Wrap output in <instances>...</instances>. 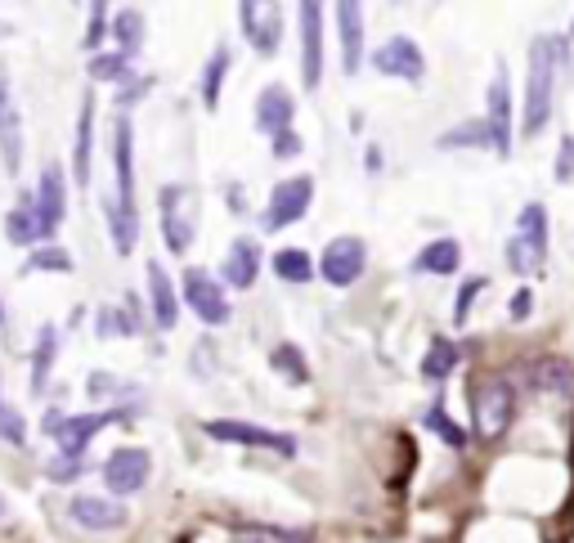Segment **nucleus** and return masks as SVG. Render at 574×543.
I'll list each match as a JSON object with an SVG mask.
<instances>
[{
    "label": "nucleus",
    "instance_id": "393cba45",
    "mask_svg": "<svg viewBox=\"0 0 574 543\" xmlns=\"http://www.w3.org/2000/svg\"><path fill=\"white\" fill-rule=\"evenodd\" d=\"M6 238H10L14 247H41V243H45V230H41L36 198H32V193H19V202L6 212Z\"/></svg>",
    "mask_w": 574,
    "mask_h": 543
},
{
    "label": "nucleus",
    "instance_id": "0eeeda50",
    "mask_svg": "<svg viewBox=\"0 0 574 543\" xmlns=\"http://www.w3.org/2000/svg\"><path fill=\"white\" fill-rule=\"evenodd\" d=\"M485 126H489V140H493V153L498 158H512L517 149V99H512V73L508 63H493V77L485 86Z\"/></svg>",
    "mask_w": 574,
    "mask_h": 543
},
{
    "label": "nucleus",
    "instance_id": "1a4fd4ad",
    "mask_svg": "<svg viewBox=\"0 0 574 543\" xmlns=\"http://www.w3.org/2000/svg\"><path fill=\"white\" fill-rule=\"evenodd\" d=\"M297 36H301V86L315 95L323 86V54H328V19L323 0H297Z\"/></svg>",
    "mask_w": 574,
    "mask_h": 543
},
{
    "label": "nucleus",
    "instance_id": "f704fd0d",
    "mask_svg": "<svg viewBox=\"0 0 574 543\" xmlns=\"http://www.w3.org/2000/svg\"><path fill=\"white\" fill-rule=\"evenodd\" d=\"M426 427L436 432V436H440V440H445L449 449H467V432H463V427H458V423H454V418L445 414V404H440V400H436V404H431V409H426Z\"/></svg>",
    "mask_w": 574,
    "mask_h": 543
},
{
    "label": "nucleus",
    "instance_id": "a18cd8bd",
    "mask_svg": "<svg viewBox=\"0 0 574 543\" xmlns=\"http://www.w3.org/2000/svg\"><path fill=\"white\" fill-rule=\"evenodd\" d=\"M0 323H6V301H0Z\"/></svg>",
    "mask_w": 574,
    "mask_h": 543
},
{
    "label": "nucleus",
    "instance_id": "ddd939ff",
    "mask_svg": "<svg viewBox=\"0 0 574 543\" xmlns=\"http://www.w3.org/2000/svg\"><path fill=\"white\" fill-rule=\"evenodd\" d=\"M369 63H373L378 77H391V82H408V86L426 82V54H422V45L413 36H386L369 54Z\"/></svg>",
    "mask_w": 574,
    "mask_h": 543
},
{
    "label": "nucleus",
    "instance_id": "423d86ee",
    "mask_svg": "<svg viewBox=\"0 0 574 543\" xmlns=\"http://www.w3.org/2000/svg\"><path fill=\"white\" fill-rule=\"evenodd\" d=\"M180 301H184V310H189L198 323H206V328H225L230 315H234L225 279L211 275V269H202V265H189L184 275H180Z\"/></svg>",
    "mask_w": 574,
    "mask_h": 543
},
{
    "label": "nucleus",
    "instance_id": "f03ea898",
    "mask_svg": "<svg viewBox=\"0 0 574 543\" xmlns=\"http://www.w3.org/2000/svg\"><path fill=\"white\" fill-rule=\"evenodd\" d=\"M561 54H565V41H556V36L530 41V67H525V91H521V140H539L556 117Z\"/></svg>",
    "mask_w": 574,
    "mask_h": 543
},
{
    "label": "nucleus",
    "instance_id": "a19ab883",
    "mask_svg": "<svg viewBox=\"0 0 574 543\" xmlns=\"http://www.w3.org/2000/svg\"><path fill=\"white\" fill-rule=\"evenodd\" d=\"M269 153H274L278 162H293V158L306 153V140H301L297 130H283V135H274V140H269Z\"/></svg>",
    "mask_w": 574,
    "mask_h": 543
},
{
    "label": "nucleus",
    "instance_id": "aec40b11",
    "mask_svg": "<svg viewBox=\"0 0 574 543\" xmlns=\"http://www.w3.org/2000/svg\"><path fill=\"white\" fill-rule=\"evenodd\" d=\"M144 279H149V319H153V328L171 332V328L180 323V310H184V301H180V284L162 269V260H149V269H144Z\"/></svg>",
    "mask_w": 574,
    "mask_h": 543
},
{
    "label": "nucleus",
    "instance_id": "6e6552de",
    "mask_svg": "<svg viewBox=\"0 0 574 543\" xmlns=\"http://www.w3.org/2000/svg\"><path fill=\"white\" fill-rule=\"evenodd\" d=\"M310 202H315V175L301 171V175H287L269 189V202H265V212H261V230L265 234H283V230H293L310 216Z\"/></svg>",
    "mask_w": 574,
    "mask_h": 543
},
{
    "label": "nucleus",
    "instance_id": "473e14b6",
    "mask_svg": "<svg viewBox=\"0 0 574 543\" xmlns=\"http://www.w3.org/2000/svg\"><path fill=\"white\" fill-rule=\"evenodd\" d=\"M59 360V332L45 323L41 332H36V351H32V391L41 395L45 391V382H50V364Z\"/></svg>",
    "mask_w": 574,
    "mask_h": 543
},
{
    "label": "nucleus",
    "instance_id": "c9c22d12",
    "mask_svg": "<svg viewBox=\"0 0 574 543\" xmlns=\"http://www.w3.org/2000/svg\"><path fill=\"white\" fill-rule=\"evenodd\" d=\"M0 440H6V445H28V418L6 400V391H0Z\"/></svg>",
    "mask_w": 574,
    "mask_h": 543
},
{
    "label": "nucleus",
    "instance_id": "39448f33",
    "mask_svg": "<svg viewBox=\"0 0 574 543\" xmlns=\"http://www.w3.org/2000/svg\"><path fill=\"white\" fill-rule=\"evenodd\" d=\"M548 207L543 202H525L521 216H517V234L508 238V269L517 279H534L543 275V265H548Z\"/></svg>",
    "mask_w": 574,
    "mask_h": 543
},
{
    "label": "nucleus",
    "instance_id": "79ce46f5",
    "mask_svg": "<svg viewBox=\"0 0 574 543\" xmlns=\"http://www.w3.org/2000/svg\"><path fill=\"white\" fill-rule=\"evenodd\" d=\"M50 471V481H72V477H82V458H67V454H54V462L45 467Z\"/></svg>",
    "mask_w": 574,
    "mask_h": 543
},
{
    "label": "nucleus",
    "instance_id": "412c9836",
    "mask_svg": "<svg viewBox=\"0 0 574 543\" xmlns=\"http://www.w3.org/2000/svg\"><path fill=\"white\" fill-rule=\"evenodd\" d=\"M91 175H95V91L82 95L77 135H72V184L91 189Z\"/></svg>",
    "mask_w": 574,
    "mask_h": 543
},
{
    "label": "nucleus",
    "instance_id": "b1692460",
    "mask_svg": "<svg viewBox=\"0 0 574 543\" xmlns=\"http://www.w3.org/2000/svg\"><path fill=\"white\" fill-rule=\"evenodd\" d=\"M0 162L10 175L23 171V117L10 99V91H0Z\"/></svg>",
    "mask_w": 574,
    "mask_h": 543
},
{
    "label": "nucleus",
    "instance_id": "9b49d317",
    "mask_svg": "<svg viewBox=\"0 0 574 543\" xmlns=\"http://www.w3.org/2000/svg\"><path fill=\"white\" fill-rule=\"evenodd\" d=\"M364 265H369V247L359 234H337L323 256H319V279L328 288H354L359 279H364Z\"/></svg>",
    "mask_w": 574,
    "mask_h": 543
},
{
    "label": "nucleus",
    "instance_id": "2f4dec72",
    "mask_svg": "<svg viewBox=\"0 0 574 543\" xmlns=\"http://www.w3.org/2000/svg\"><path fill=\"white\" fill-rule=\"evenodd\" d=\"M269 369L283 373L293 386H306V382H310V364H306L301 347H293V342H278V347L269 351Z\"/></svg>",
    "mask_w": 574,
    "mask_h": 543
},
{
    "label": "nucleus",
    "instance_id": "58836bf2",
    "mask_svg": "<svg viewBox=\"0 0 574 543\" xmlns=\"http://www.w3.org/2000/svg\"><path fill=\"white\" fill-rule=\"evenodd\" d=\"M99 332L104 337H135L139 332V319L130 315V310H99Z\"/></svg>",
    "mask_w": 574,
    "mask_h": 543
},
{
    "label": "nucleus",
    "instance_id": "4c0bfd02",
    "mask_svg": "<svg viewBox=\"0 0 574 543\" xmlns=\"http://www.w3.org/2000/svg\"><path fill=\"white\" fill-rule=\"evenodd\" d=\"M28 269H72V256L59 247V243H41V247H32V260H28Z\"/></svg>",
    "mask_w": 574,
    "mask_h": 543
},
{
    "label": "nucleus",
    "instance_id": "a878e982",
    "mask_svg": "<svg viewBox=\"0 0 574 543\" xmlns=\"http://www.w3.org/2000/svg\"><path fill=\"white\" fill-rule=\"evenodd\" d=\"M530 386L543 395H570L574 391V364L561 355H543L530 364Z\"/></svg>",
    "mask_w": 574,
    "mask_h": 543
},
{
    "label": "nucleus",
    "instance_id": "37998d69",
    "mask_svg": "<svg viewBox=\"0 0 574 543\" xmlns=\"http://www.w3.org/2000/svg\"><path fill=\"white\" fill-rule=\"evenodd\" d=\"M530 310H534V288H517L512 301H508V319H512V323H525Z\"/></svg>",
    "mask_w": 574,
    "mask_h": 543
},
{
    "label": "nucleus",
    "instance_id": "7c9ffc66",
    "mask_svg": "<svg viewBox=\"0 0 574 543\" xmlns=\"http://www.w3.org/2000/svg\"><path fill=\"white\" fill-rule=\"evenodd\" d=\"M108 36L117 41V50H121V54L139 58V50H144V14H139V10H117V14H113V32H108Z\"/></svg>",
    "mask_w": 574,
    "mask_h": 543
},
{
    "label": "nucleus",
    "instance_id": "4be33fe9",
    "mask_svg": "<svg viewBox=\"0 0 574 543\" xmlns=\"http://www.w3.org/2000/svg\"><path fill=\"white\" fill-rule=\"evenodd\" d=\"M230 67H234V50L221 41L211 54H206V63L198 67V99H202V108L206 113H215L221 108V95H225V82H230Z\"/></svg>",
    "mask_w": 574,
    "mask_h": 543
},
{
    "label": "nucleus",
    "instance_id": "6ab92c4d",
    "mask_svg": "<svg viewBox=\"0 0 574 543\" xmlns=\"http://www.w3.org/2000/svg\"><path fill=\"white\" fill-rule=\"evenodd\" d=\"M252 121H256V130L265 135V140H274V135H283V130H293V121H297V99H293V91H287L283 82H269V86L256 95Z\"/></svg>",
    "mask_w": 574,
    "mask_h": 543
},
{
    "label": "nucleus",
    "instance_id": "5701e85b",
    "mask_svg": "<svg viewBox=\"0 0 574 543\" xmlns=\"http://www.w3.org/2000/svg\"><path fill=\"white\" fill-rule=\"evenodd\" d=\"M463 269V243L458 238H431L417 256H413V275H436L449 279Z\"/></svg>",
    "mask_w": 574,
    "mask_h": 543
},
{
    "label": "nucleus",
    "instance_id": "49530a36",
    "mask_svg": "<svg viewBox=\"0 0 574 543\" xmlns=\"http://www.w3.org/2000/svg\"><path fill=\"white\" fill-rule=\"evenodd\" d=\"M0 517H6V499H0Z\"/></svg>",
    "mask_w": 574,
    "mask_h": 543
},
{
    "label": "nucleus",
    "instance_id": "bb28decb",
    "mask_svg": "<svg viewBox=\"0 0 574 543\" xmlns=\"http://www.w3.org/2000/svg\"><path fill=\"white\" fill-rule=\"evenodd\" d=\"M269 269H274V279H283V284H310L319 275V260L306 247H278L269 256Z\"/></svg>",
    "mask_w": 574,
    "mask_h": 543
},
{
    "label": "nucleus",
    "instance_id": "2eb2a0df",
    "mask_svg": "<svg viewBox=\"0 0 574 543\" xmlns=\"http://www.w3.org/2000/svg\"><path fill=\"white\" fill-rule=\"evenodd\" d=\"M67 175H72L67 167L45 162L41 175H36V189H32L36 216H41V230H45V243L59 238V230H63V221H67Z\"/></svg>",
    "mask_w": 574,
    "mask_h": 543
},
{
    "label": "nucleus",
    "instance_id": "c85d7f7f",
    "mask_svg": "<svg viewBox=\"0 0 574 543\" xmlns=\"http://www.w3.org/2000/svg\"><path fill=\"white\" fill-rule=\"evenodd\" d=\"M458 342H449V337H436L431 342V351L422 355V377L426 382H449L454 377V369H458Z\"/></svg>",
    "mask_w": 574,
    "mask_h": 543
},
{
    "label": "nucleus",
    "instance_id": "9d476101",
    "mask_svg": "<svg viewBox=\"0 0 574 543\" xmlns=\"http://www.w3.org/2000/svg\"><path fill=\"white\" fill-rule=\"evenodd\" d=\"M202 432L221 445H243V449H269L278 458H297V436L287 432H269L261 423H247V418H211L202 423Z\"/></svg>",
    "mask_w": 574,
    "mask_h": 543
},
{
    "label": "nucleus",
    "instance_id": "ea45409f",
    "mask_svg": "<svg viewBox=\"0 0 574 543\" xmlns=\"http://www.w3.org/2000/svg\"><path fill=\"white\" fill-rule=\"evenodd\" d=\"M552 175H556V184H570V180H574V135H561V140H556Z\"/></svg>",
    "mask_w": 574,
    "mask_h": 543
},
{
    "label": "nucleus",
    "instance_id": "c756f323",
    "mask_svg": "<svg viewBox=\"0 0 574 543\" xmlns=\"http://www.w3.org/2000/svg\"><path fill=\"white\" fill-rule=\"evenodd\" d=\"M436 145H440V149H493L485 117H471V121H458V126H449V130L440 135Z\"/></svg>",
    "mask_w": 574,
    "mask_h": 543
},
{
    "label": "nucleus",
    "instance_id": "f257e3e1",
    "mask_svg": "<svg viewBox=\"0 0 574 543\" xmlns=\"http://www.w3.org/2000/svg\"><path fill=\"white\" fill-rule=\"evenodd\" d=\"M104 221L113 234V252L130 256L139 243V207H135V126L126 108L113 117V193L104 198Z\"/></svg>",
    "mask_w": 574,
    "mask_h": 543
},
{
    "label": "nucleus",
    "instance_id": "c03bdc74",
    "mask_svg": "<svg viewBox=\"0 0 574 543\" xmlns=\"http://www.w3.org/2000/svg\"><path fill=\"white\" fill-rule=\"evenodd\" d=\"M265 6H269V0H238V28H252Z\"/></svg>",
    "mask_w": 574,
    "mask_h": 543
},
{
    "label": "nucleus",
    "instance_id": "f3484780",
    "mask_svg": "<svg viewBox=\"0 0 574 543\" xmlns=\"http://www.w3.org/2000/svg\"><path fill=\"white\" fill-rule=\"evenodd\" d=\"M261 265H265L261 243H256L252 234H238V238L225 247V260H221V269H215V275H221L225 288H234V292H252L256 279H261Z\"/></svg>",
    "mask_w": 574,
    "mask_h": 543
},
{
    "label": "nucleus",
    "instance_id": "4468645a",
    "mask_svg": "<svg viewBox=\"0 0 574 543\" xmlns=\"http://www.w3.org/2000/svg\"><path fill=\"white\" fill-rule=\"evenodd\" d=\"M332 32L341 41V73L354 77L364 67V45H369L364 0H332Z\"/></svg>",
    "mask_w": 574,
    "mask_h": 543
},
{
    "label": "nucleus",
    "instance_id": "f8f14e48",
    "mask_svg": "<svg viewBox=\"0 0 574 543\" xmlns=\"http://www.w3.org/2000/svg\"><path fill=\"white\" fill-rule=\"evenodd\" d=\"M149 477H153V454L144 449V445H121V449H113L108 462H104V490H108L113 499L139 494L144 486H149Z\"/></svg>",
    "mask_w": 574,
    "mask_h": 543
},
{
    "label": "nucleus",
    "instance_id": "cd10ccee",
    "mask_svg": "<svg viewBox=\"0 0 574 543\" xmlns=\"http://www.w3.org/2000/svg\"><path fill=\"white\" fill-rule=\"evenodd\" d=\"M91 82H108V86H126L135 77V58L121 54V50H95L91 63H86Z\"/></svg>",
    "mask_w": 574,
    "mask_h": 543
},
{
    "label": "nucleus",
    "instance_id": "de8ad7c7",
    "mask_svg": "<svg viewBox=\"0 0 574 543\" xmlns=\"http://www.w3.org/2000/svg\"><path fill=\"white\" fill-rule=\"evenodd\" d=\"M570 36H574V23H570Z\"/></svg>",
    "mask_w": 574,
    "mask_h": 543
},
{
    "label": "nucleus",
    "instance_id": "7ed1b4c3",
    "mask_svg": "<svg viewBox=\"0 0 574 543\" xmlns=\"http://www.w3.org/2000/svg\"><path fill=\"white\" fill-rule=\"evenodd\" d=\"M471 423L485 445L502 440L517 423V386L508 373H480L471 391Z\"/></svg>",
    "mask_w": 574,
    "mask_h": 543
},
{
    "label": "nucleus",
    "instance_id": "09e8293b",
    "mask_svg": "<svg viewBox=\"0 0 574 543\" xmlns=\"http://www.w3.org/2000/svg\"><path fill=\"white\" fill-rule=\"evenodd\" d=\"M0 91H6V82H0Z\"/></svg>",
    "mask_w": 574,
    "mask_h": 543
},
{
    "label": "nucleus",
    "instance_id": "a211bd4d",
    "mask_svg": "<svg viewBox=\"0 0 574 543\" xmlns=\"http://www.w3.org/2000/svg\"><path fill=\"white\" fill-rule=\"evenodd\" d=\"M67 517L77 521L82 530H91V534H113V530H121L130 521L126 503L113 499V494H72Z\"/></svg>",
    "mask_w": 574,
    "mask_h": 543
},
{
    "label": "nucleus",
    "instance_id": "20e7f679",
    "mask_svg": "<svg viewBox=\"0 0 574 543\" xmlns=\"http://www.w3.org/2000/svg\"><path fill=\"white\" fill-rule=\"evenodd\" d=\"M158 225H162V243L171 256H184L198 238V225H202V198L193 184L176 180V184H162L158 193Z\"/></svg>",
    "mask_w": 574,
    "mask_h": 543
},
{
    "label": "nucleus",
    "instance_id": "72a5a7b5",
    "mask_svg": "<svg viewBox=\"0 0 574 543\" xmlns=\"http://www.w3.org/2000/svg\"><path fill=\"white\" fill-rule=\"evenodd\" d=\"M108 32H113V10H108V0H91V10H86V36H82V45L95 54V50L108 41Z\"/></svg>",
    "mask_w": 574,
    "mask_h": 543
},
{
    "label": "nucleus",
    "instance_id": "dca6fc26",
    "mask_svg": "<svg viewBox=\"0 0 574 543\" xmlns=\"http://www.w3.org/2000/svg\"><path fill=\"white\" fill-rule=\"evenodd\" d=\"M126 418V409H95V414H63V423L54 427V445H59V454H67V458H82L86 449H91V440L104 432V427H113V423H121Z\"/></svg>",
    "mask_w": 574,
    "mask_h": 543
},
{
    "label": "nucleus",
    "instance_id": "e433bc0d",
    "mask_svg": "<svg viewBox=\"0 0 574 543\" xmlns=\"http://www.w3.org/2000/svg\"><path fill=\"white\" fill-rule=\"evenodd\" d=\"M485 292H489V279H485V275H467V284L458 288V301H454V323H458V328L471 319V306H476V297H485Z\"/></svg>",
    "mask_w": 574,
    "mask_h": 543
}]
</instances>
